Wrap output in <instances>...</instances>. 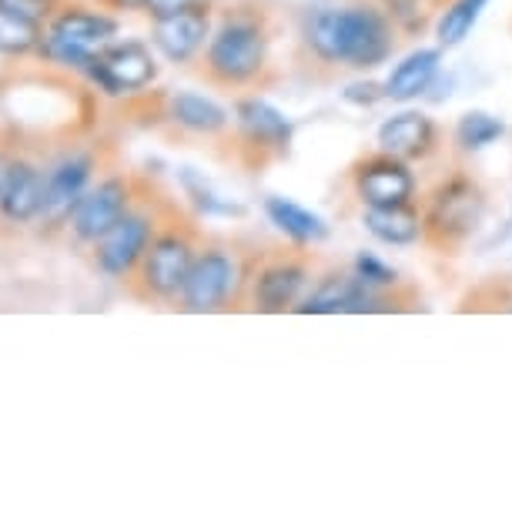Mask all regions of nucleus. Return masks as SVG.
I'll return each mask as SVG.
<instances>
[{"instance_id": "nucleus-25", "label": "nucleus", "mask_w": 512, "mask_h": 512, "mask_svg": "<svg viewBox=\"0 0 512 512\" xmlns=\"http://www.w3.org/2000/svg\"><path fill=\"white\" fill-rule=\"evenodd\" d=\"M44 41V27L0 7V54H31Z\"/></svg>"}, {"instance_id": "nucleus-28", "label": "nucleus", "mask_w": 512, "mask_h": 512, "mask_svg": "<svg viewBox=\"0 0 512 512\" xmlns=\"http://www.w3.org/2000/svg\"><path fill=\"white\" fill-rule=\"evenodd\" d=\"M185 188H188V195L195 198V205L205 211V215H241L238 205H225V201H218L208 188H201L191 175H185Z\"/></svg>"}, {"instance_id": "nucleus-5", "label": "nucleus", "mask_w": 512, "mask_h": 512, "mask_svg": "<svg viewBox=\"0 0 512 512\" xmlns=\"http://www.w3.org/2000/svg\"><path fill=\"white\" fill-rule=\"evenodd\" d=\"M255 251H238L225 241H201L195 265L188 272V282L181 288L178 308L191 315H211L238 308L245 302L248 268Z\"/></svg>"}, {"instance_id": "nucleus-23", "label": "nucleus", "mask_w": 512, "mask_h": 512, "mask_svg": "<svg viewBox=\"0 0 512 512\" xmlns=\"http://www.w3.org/2000/svg\"><path fill=\"white\" fill-rule=\"evenodd\" d=\"M502 134H506V124L499 118H492L486 111H466L456 121V128H452V144H456L462 154H476V151L492 148Z\"/></svg>"}, {"instance_id": "nucleus-22", "label": "nucleus", "mask_w": 512, "mask_h": 512, "mask_svg": "<svg viewBox=\"0 0 512 512\" xmlns=\"http://www.w3.org/2000/svg\"><path fill=\"white\" fill-rule=\"evenodd\" d=\"M486 7H489V0H449V4L439 11V21H436L439 47H459L472 34V27L479 24V17Z\"/></svg>"}, {"instance_id": "nucleus-2", "label": "nucleus", "mask_w": 512, "mask_h": 512, "mask_svg": "<svg viewBox=\"0 0 512 512\" xmlns=\"http://www.w3.org/2000/svg\"><path fill=\"white\" fill-rule=\"evenodd\" d=\"M302 54L328 71H375L392 57L399 31L379 0L315 7L302 21Z\"/></svg>"}, {"instance_id": "nucleus-27", "label": "nucleus", "mask_w": 512, "mask_h": 512, "mask_svg": "<svg viewBox=\"0 0 512 512\" xmlns=\"http://www.w3.org/2000/svg\"><path fill=\"white\" fill-rule=\"evenodd\" d=\"M0 7L17 17H24V21H31V24L47 27L67 4L64 0H0Z\"/></svg>"}, {"instance_id": "nucleus-6", "label": "nucleus", "mask_w": 512, "mask_h": 512, "mask_svg": "<svg viewBox=\"0 0 512 512\" xmlns=\"http://www.w3.org/2000/svg\"><path fill=\"white\" fill-rule=\"evenodd\" d=\"M315 282V262L308 248H265L251 255L245 308L262 315L295 312Z\"/></svg>"}, {"instance_id": "nucleus-7", "label": "nucleus", "mask_w": 512, "mask_h": 512, "mask_svg": "<svg viewBox=\"0 0 512 512\" xmlns=\"http://www.w3.org/2000/svg\"><path fill=\"white\" fill-rule=\"evenodd\" d=\"M171 201L161 198L154 185H144L138 201L131 205V211L124 215L118 225H114L108 235H101L91 245V262L101 275L118 278V282H128L131 272L138 268L141 255L148 251L154 231H158L164 211H168Z\"/></svg>"}, {"instance_id": "nucleus-24", "label": "nucleus", "mask_w": 512, "mask_h": 512, "mask_svg": "<svg viewBox=\"0 0 512 512\" xmlns=\"http://www.w3.org/2000/svg\"><path fill=\"white\" fill-rule=\"evenodd\" d=\"M379 4L402 37H422L429 31L432 14L439 11L432 0H379Z\"/></svg>"}, {"instance_id": "nucleus-20", "label": "nucleus", "mask_w": 512, "mask_h": 512, "mask_svg": "<svg viewBox=\"0 0 512 512\" xmlns=\"http://www.w3.org/2000/svg\"><path fill=\"white\" fill-rule=\"evenodd\" d=\"M362 228L382 245L409 248L422 241V208L419 201L392 208H362Z\"/></svg>"}, {"instance_id": "nucleus-33", "label": "nucleus", "mask_w": 512, "mask_h": 512, "mask_svg": "<svg viewBox=\"0 0 512 512\" xmlns=\"http://www.w3.org/2000/svg\"><path fill=\"white\" fill-rule=\"evenodd\" d=\"M98 4H101V0H98Z\"/></svg>"}, {"instance_id": "nucleus-13", "label": "nucleus", "mask_w": 512, "mask_h": 512, "mask_svg": "<svg viewBox=\"0 0 512 512\" xmlns=\"http://www.w3.org/2000/svg\"><path fill=\"white\" fill-rule=\"evenodd\" d=\"M98 164H101L98 151L84 148V151H74V154H67V158H61L44 175V201H41V215L37 218H41V225H44L41 231L47 238H51L54 231L67 228L77 201L88 195Z\"/></svg>"}, {"instance_id": "nucleus-14", "label": "nucleus", "mask_w": 512, "mask_h": 512, "mask_svg": "<svg viewBox=\"0 0 512 512\" xmlns=\"http://www.w3.org/2000/svg\"><path fill=\"white\" fill-rule=\"evenodd\" d=\"M88 77L104 94H138L158 77V61H154L151 47L141 41L124 44H104L98 54L88 61Z\"/></svg>"}, {"instance_id": "nucleus-9", "label": "nucleus", "mask_w": 512, "mask_h": 512, "mask_svg": "<svg viewBox=\"0 0 512 512\" xmlns=\"http://www.w3.org/2000/svg\"><path fill=\"white\" fill-rule=\"evenodd\" d=\"M412 302L409 292H372L355 278L352 268H332L318 275L308 295L298 302V315H372V312H399Z\"/></svg>"}, {"instance_id": "nucleus-29", "label": "nucleus", "mask_w": 512, "mask_h": 512, "mask_svg": "<svg viewBox=\"0 0 512 512\" xmlns=\"http://www.w3.org/2000/svg\"><path fill=\"white\" fill-rule=\"evenodd\" d=\"M191 4H198V0H144L141 11L151 17V21H161V17H171L178 11H188Z\"/></svg>"}, {"instance_id": "nucleus-8", "label": "nucleus", "mask_w": 512, "mask_h": 512, "mask_svg": "<svg viewBox=\"0 0 512 512\" xmlns=\"http://www.w3.org/2000/svg\"><path fill=\"white\" fill-rule=\"evenodd\" d=\"M228 138L235 144V158L245 168H265L292 151L295 124L258 94H241L235 101V121H231Z\"/></svg>"}, {"instance_id": "nucleus-31", "label": "nucleus", "mask_w": 512, "mask_h": 512, "mask_svg": "<svg viewBox=\"0 0 512 512\" xmlns=\"http://www.w3.org/2000/svg\"><path fill=\"white\" fill-rule=\"evenodd\" d=\"M101 7H108V11H141L144 0H101Z\"/></svg>"}, {"instance_id": "nucleus-15", "label": "nucleus", "mask_w": 512, "mask_h": 512, "mask_svg": "<svg viewBox=\"0 0 512 512\" xmlns=\"http://www.w3.org/2000/svg\"><path fill=\"white\" fill-rule=\"evenodd\" d=\"M215 0H198L188 11L151 21V44L168 64H195L215 27Z\"/></svg>"}, {"instance_id": "nucleus-30", "label": "nucleus", "mask_w": 512, "mask_h": 512, "mask_svg": "<svg viewBox=\"0 0 512 512\" xmlns=\"http://www.w3.org/2000/svg\"><path fill=\"white\" fill-rule=\"evenodd\" d=\"M382 98H385L382 84H372V81H365V84H352V88L345 91V101L362 104V108H372V104H375V101H382Z\"/></svg>"}, {"instance_id": "nucleus-11", "label": "nucleus", "mask_w": 512, "mask_h": 512, "mask_svg": "<svg viewBox=\"0 0 512 512\" xmlns=\"http://www.w3.org/2000/svg\"><path fill=\"white\" fill-rule=\"evenodd\" d=\"M144 185H148V181L131 175V171H114V175L101 178L98 185L88 188V195L77 201L74 215L67 221L71 238L77 245H94L101 235H108V231L131 211Z\"/></svg>"}, {"instance_id": "nucleus-18", "label": "nucleus", "mask_w": 512, "mask_h": 512, "mask_svg": "<svg viewBox=\"0 0 512 512\" xmlns=\"http://www.w3.org/2000/svg\"><path fill=\"white\" fill-rule=\"evenodd\" d=\"M439 71H442V47H419V51L405 54L382 81L385 101L409 104L425 98L432 91V84L439 81Z\"/></svg>"}, {"instance_id": "nucleus-16", "label": "nucleus", "mask_w": 512, "mask_h": 512, "mask_svg": "<svg viewBox=\"0 0 512 512\" xmlns=\"http://www.w3.org/2000/svg\"><path fill=\"white\" fill-rule=\"evenodd\" d=\"M375 144L409 164H422L439 154L442 128H439V121L429 118L425 111H399L379 124Z\"/></svg>"}, {"instance_id": "nucleus-12", "label": "nucleus", "mask_w": 512, "mask_h": 512, "mask_svg": "<svg viewBox=\"0 0 512 512\" xmlns=\"http://www.w3.org/2000/svg\"><path fill=\"white\" fill-rule=\"evenodd\" d=\"M349 188L362 208H392L419 198V178H415L412 164L382 148L352 161Z\"/></svg>"}, {"instance_id": "nucleus-32", "label": "nucleus", "mask_w": 512, "mask_h": 512, "mask_svg": "<svg viewBox=\"0 0 512 512\" xmlns=\"http://www.w3.org/2000/svg\"><path fill=\"white\" fill-rule=\"evenodd\" d=\"M432 4H436V7H439V11H442V7H446V4H449V0H432Z\"/></svg>"}, {"instance_id": "nucleus-4", "label": "nucleus", "mask_w": 512, "mask_h": 512, "mask_svg": "<svg viewBox=\"0 0 512 512\" xmlns=\"http://www.w3.org/2000/svg\"><path fill=\"white\" fill-rule=\"evenodd\" d=\"M489 195L469 168L446 171L425 191L422 208V245L436 255H459L486 218Z\"/></svg>"}, {"instance_id": "nucleus-26", "label": "nucleus", "mask_w": 512, "mask_h": 512, "mask_svg": "<svg viewBox=\"0 0 512 512\" xmlns=\"http://www.w3.org/2000/svg\"><path fill=\"white\" fill-rule=\"evenodd\" d=\"M352 272L365 288H372V292H395V288H402L399 272H395L389 262H382L379 255H372V251H359V255L352 258Z\"/></svg>"}, {"instance_id": "nucleus-3", "label": "nucleus", "mask_w": 512, "mask_h": 512, "mask_svg": "<svg viewBox=\"0 0 512 512\" xmlns=\"http://www.w3.org/2000/svg\"><path fill=\"white\" fill-rule=\"evenodd\" d=\"M201 241H205V235L195 225V218L185 215L171 201L158 231H154L148 251H144L138 268L124 282L128 295L141 305H178L181 288L188 282V272L195 265Z\"/></svg>"}, {"instance_id": "nucleus-19", "label": "nucleus", "mask_w": 512, "mask_h": 512, "mask_svg": "<svg viewBox=\"0 0 512 512\" xmlns=\"http://www.w3.org/2000/svg\"><path fill=\"white\" fill-rule=\"evenodd\" d=\"M168 121L185 134H195V138L215 141L231 134L228 111L211 98H201V94H175V98H168Z\"/></svg>"}, {"instance_id": "nucleus-1", "label": "nucleus", "mask_w": 512, "mask_h": 512, "mask_svg": "<svg viewBox=\"0 0 512 512\" xmlns=\"http://www.w3.org/2000/svg\"><path fill=\"white\" fill-rule=\"evenodd\" d=\"M275 14L262 0H231L218 11L205 51L198 57V77L218 91H251L272 81Z\"/></svg>"}, {"instance_id": "nucleus-10", "label": "nucleus", "mask_w": 512, "mask_h": 512, "mask_svg": "<svg viewBox=\"0 0 512 512\" xmlns=\"http://www.w3.org/2000/svg\"><path fill=\"white\" fill-rule=\"evenodd\" d=\"M118 34V21L101 11H84V7H64L51 24L44 27L41 51L47 61L64 64V67H88V61L101 51L104 44H111V37Z\"/></svg>"}, {"instance_id": "nucleus-17", "label": "nucleus", "mask_w": 512, "mask_h": 512, "mask_svg": "<svg viewBox=\"0 0 512 512\" xmlns=\"http://www.w3.org/2000/svg\"><path fill=\"white\" fill-rule=\"evenodd\" d=\"M44 175L34 161L11 158L0 168V215L14 225H27L41 215Z\"/></svg>"}, {"instance_id": "nucleus-21", "label": "nucleus", "mask_w": 512, "mask_h": 512, "mask_svg": "<svg viewBox=\"0 0 512 512\" xmlns=\"http://www.w3.org/2000/svg\"><path fill=\"white\" fill-rule=\"evenodd\" d=\"M265 215L298 248H315V245H322V241L328 238L325 218L315 215V211L302 208L292 198H278V195L265 198Z\"/></svg>"}]
</instances>
